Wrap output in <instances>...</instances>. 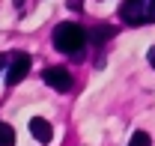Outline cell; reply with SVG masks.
Listing matches in <instances>:
<instances>
[{"label": "cell", "mask_w": 155, "mask_h": 146, "mask_svg": "<svg viewBox=\"0 0 155 146\" xmlns=\"http://www.w3.org/2000/svg\"><path fill=\"white\" fill-rule=\"evenodd\" d=\"M30 134L36 137L39 143H51V137H54V128L48 119H42V116H33L30 119Z\"/></svg>", "instance_id": "5b68a950"}, {"label": "cell", "mask_w": 155, "mask_h": 146, "mask_svg": "<svg viewBox=\"0 0 155 146\" xmlns=\"http://www.w3.org/2000/svg\"><path fill=\"white\" fill-rule=\"evenodd\" d=\"M110 36H114V27H107V24H96V27L90 30V42H96V45L107 42Z\"/></svg>", "instance_id": "8992f818"}, {"label": "cell", "mask_w": 155, "mask_h": 146, "mask_svg": "<svg viewBox=\"0 0 155 146\" xmlns=\"http://www.w3.org/2000/svg\"><path fill=\"white\" fill-rule=\"evenodd\" d=\"M30 72V54H24V51H15V54L9 57V69H6V87H15L21 84L24 78Z\"/></svg>", "instance_id": "3957f363"}, {"label": "cell", "mask_w": 155, "mask_h": 146, "mask_svg": "<svg viewBox=\"0 0 155 146\" xmlns=\"http://www.w3.org/2000/svg\"><path fill=\"white\" fill-rule=\"evenodd\" d=\"M54 48L63 51V54H72V57H81L84 54V45L90 42V30H84L81 24L75 21H63L54 27Z\"/></svg>", "instance_id": "6da1fadb"}, {"label": "cell", "mask_w": 155, "mask_h": 146, "mask_svg": "<svg viewBox=\"0 0 155 146\" xmlns=\"http://www.w3.org/2000/svg\"><path fill=\"white\" fill-rule=\"evenodd\" d=\"M119 18L125 24H131V27L149 24V21H155V0H128V3H122Z\"/></svg>", "instance_id": "7a4b0ae2"}, {"label": "cell", "mask_w": 155, "mask_h": 146, "mask_svg": "<svg viewBox=\"0 0 155 146\" xmlns=\"http://www.w3.org/2000/svg\"><path fill=\"white\" fill-rule=\"evenodd\" d=\"M146 60H149V66L155 69V48H149V54H146Z\"/></svg>", "instance_id": "30bf717a"}, {"label": "cell", "mask_w": 155, "mask_h": 146, "mask_svg": "<svg viewBox=\"0 0 155 146\" xmlns=\"http://www.w3.org/2000/svg\"><path fill=\"white\" fill-rule=\"evenodd\" d=\"M0 146H15V131L6 122H0Z\"/></svg>", "instance_id": "52a82bcc"}, {"label": "cell", "mask_w": 155, "mask_h": 146, "mask_svg": "<svg viewBox=\"0 0 155 146\" xmlns=\"http://www.w3.org/2000/svg\"><path fill=\"white\" fill-rule=\"evenodd\" d=\"M42 81H45L51 90H57V92H69L72 87H75V78L66 72V69H60V66L45 69V72H42Z\"/></svg>", "instance_id": "277c9868"}, {"label": "cell", "mask_w": 155, "mask_h": 146, "mask_svg": "<svg viewBox=\"0 0 155 146\" xmlns=\"http://www.w3.org/2000/svg\"><path fill=\"white\" fill-rule=\"evenodd\" d=\"M149 143H152V137H149L146 131H134V137H131L128 146H149Z\"/></svg>", "instance_id": "ba28073f"}, {"label": "cell", "mask_w": 155, "mask_h": 146, "mask_svg": "<svg viewBox=\"0 0 155 146\" xmlns=\"http://www.w3.org/2000/svg\"><path fill=\"white\" fill-rule=\"evenodd\" d=\"M3 69H9V57L6 54H0V72H3Z\"/></svg>", "instance_id": "9c48e42d"}]
</instances>
